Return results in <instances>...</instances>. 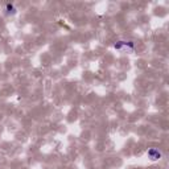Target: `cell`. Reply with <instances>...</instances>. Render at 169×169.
<instances>
[{"label":"cell","instance_id":"1","mask_svg":"<svg viewBox=\"0 0 169 169\" xmlns=\"http://www.w3.org/2000/svg\"><path fill=\"white\" fill-rule=\"evenodd\" d=\"M148 155L151 156V159H152V160H157L160 156H161L159 151H157V149H155V148H153V149H151L149 152H148Z\"/></svg>","mask_w":169,"mask_h":169}]
</instances>
